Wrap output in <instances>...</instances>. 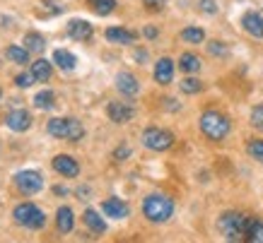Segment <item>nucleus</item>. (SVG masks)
<instances>
[{"label": "nucleus", "mask_w": 263, "mask_h": 243, "mask_svg": "<svg viewBox=\"0 0 263 243\" xmlns=\"http://www.w3.org/2000/svg\"><path fill=\"white\" fill-rule=\"evenodd\" d=\"M143 214L155 224H162V221H167L174 214V200L164 195V193H152V195L145 197Z\"/></svg>", "instance_id": "f257e3e1"}, {"label": "nucleus", "mask_w": 263, "mask_h": 243, "mask_svg": "<svg viewBox=\"0 0 263 243\" xmlns=\"http://www.w3.org/2000/svg\"><path fill=\"white\" fill-rule=\"evenodd\" d=\"M230 118L220 113V111H205L203 116H200V130L205 135L208 140L213 142H220L224 140L227 135H230Z\"/></svg>", "instance_id": "f03ea898"}, {"label": "nucleus", "mask_w": 263, "mask_h": 243, "mask_svg": "<svg viewBox=\"0 0 263 243\" xmlns=\"http://www.w3.org/2000/svg\"><path fill=\"white\" fill-rule=\"evenodd\" d=\"M249 217L247 214H241V212H224L222 217H220V231L224 234V238H230V241H239L244 238L249 231Z\"/></svg>", "instance_id": "7ed1b4c3"}, {"label": "nucleus", "mask_w": 263, "mask_h": 243, "mask_svg": "<svg viewBox=\"0 0 263 243\" xmlns=\"http://www.w3.org/2000/svg\"><path fill=\"white\" fill-rule=\"evenodd\" d=\"M48 133L53 135V137H61V140L78 142V140H82L85 128L75 118H51L48 120Z\"/></svg>", "instance_id": "20e7f679"}, {"label": "nucleus", "mask_w": 263, "mask_h": 243, "mask_svg": "<svg viewBox=\"0 0 263 243\" xmlns=\"http://www.w3.org/2000/svg\"><path fill=\"white\" fill-rule=\"evenodd\" d=\"M12 217H15L17 224H22V227H27V229H41L46 224V214L32 202L17 205L15 212H12Z\"/></svg>", "instance_id": "39448f33"}, {"label": "nucleus", "mask_w": 263, "mask_h": 243, "mask_svg": "<svg viewBox=\"0 0 263 243\" xmlns=\"http://www.w3.org/2000/svg\"><path fill=\"white\" fill-rule=\"evenodd\" d=\"M143 145L152 152H167L174 145V135L169 130H162V128H147L143 133Z\"/></svg>", "instance_id": "423d86ee"}, {"label": "nucleus", "mask_w": 263, "mask_h": 243, "mask_svg": "<svg viewBox=\"0 0 263 243\" xmlns=\"http://www.w3.org/2000/svg\"><path fill=\"white\" fill-rule=\"evenodd\" d=\"M15 183L24 195H34L44 188V176L39 171H20L15 176Z\"/></svg>", "instance_id": "0eeeda50"}, {"label": "nucleus", "mask_w": 263, "mask_h": 243, "mask_svg": "<svg viewBox=\"0 0 263 243\" xmlns=\"http://www.w3.org/2000/svg\"><path fill=\"white\" fill-rule=\"evenodd\" d=\"M106 113H109V118H111L114 123H128V120H133V116H136V109L126 102H111Z\"/></svg>", "instance_id": "6e6552de"}, {"label": "nucleus", "mask_w": 263, "mask_h": 243, "mask_svg": "<svg viewBox=\"0 0 263 243\" xmlns=\"http://www.w3.org/2000/svg\"><path fill=\"white\" fill-rule=\"evenodd\" d=\"M5 123H8L10 130H15V133H24V130H29V126H32V116H29L24 109H15V111H10L8 113Z\"/></svg>", "instance_id": "1a4fd4ad"}, {"label": "nucleus", "mask_w": 263, "mask_h": 243, "mask_svg": "<svg viewBox=\"0 0 263 243\" xmlns=\"http://www.w3.org/2000/svg\"><path fill=\"white\" fill-rule=\"evenodd\" d=\"M102 212L106 217H111V219H126L128 217V205L119 197H109V200H104L102 202Z\"/></svg>", "instance_id": "9d476101"}, {"label": "nucleus", "mask_w": 263, "mask_h": 243, "mask_svg": "<svg viewBox=\"0 0 263 243\" xmlns=\"http://www.w3.org/2000/svg\"><path fill=\"white\" fill-rule=\"evenodd\" d=\"M53 169H56L61 176H65V178H75V176L80 173L78 161L72 157H68V154H58V157L53 159Z\"/></svg>", "instance_id": "9b49d317"}, {"label": "nucleus", "mask_w": 263, "mask_h": 243, "mask_svg": "<svg viewBox=\"0 0 263 243\" xmlns=\"http://www.w3.org/2000/svg\"><path fill=\"white\" fill-rule=\"evenodd\" d=\"M68 34L75 41H89L92 39V24L87 19H70L68 22Z\"/></svg>", "instance_id": "f8f14e48"}, {"label": "nucleus", "mask_w": 263, "mask_h": 243, "mask_svg": "<svg viewBox=\"0 0 263 243\" xmlns=\"http://www.w3.org/2000/svg\"><path fill=\"white\" fill-rule=\"evenodd\" d=\"M241 27L254 39H263V17L258 12H247V15L241 17Z\"/></svg>", "instance_id": "ddd939ff"}, {"label": "nucleus", "mask_w": 263, "mask_h": 243, "mask_svg": "<svg viewBox=\"0 0 263 243\" xmlns=\"http://www.w3.org/2000/svg\"><path fill=\"white\" fill-rule=\"evenodd\" d=\"M116 87H119L121 94H126V96H136L140 92V85H138L136 75H130V72H119L116 75Z\"/></svg>", "instance_id": "4468645a"}, {"label": "nucleus", "mask_w": 263, "mask_h": 243, "mask_svg": "<svg viewBox=\"0 0 263 243\" xmlns=\"http://www.w3.org/2000/svg\"><path fill=\"white\" fill-rule=\"evenodd\" d=\"M172 77H174V63H172V58H160L157 65H155V79L160 85H169Z\"/></svg>", "instance_id": "2eb2a0df"}, {"label": "nucleus", "mask_w": 263, "mask_h": 243, "mask_svg": "<svg viewBox=\"0 0 263 243\" xmlns=\"http://www.w3.org/2000/svg\"><path fill=\"white\" fill-rule=\"evenodd\" d=\"M106 39L111 41V44H123V46H128V44H133V41L138 39V34L128 32V29H121V27H111V29H106Z\"/></svg>", "instance_id": "dca6fc26"}, {"label": "nucleus", "mask_w": 263, "mask_h": 243, "mask_svg": "<svg viewBox=\"0 0 263 243\" xmlns=\"http://www.w3.org/2000/svg\"><path fill=\"white\" fill-rule=\"evenodd\" d=\"M82 219H85V224H87L95 234H104V231H106V221H104V217H99V212L87 210L82 214Z\"/></svg>", "instance_id": "f3484780"}, {"label": "nucleus", "mask_w": 263, "mask_h": 243, "mask_svg": "<svg viewBox=\"0 0 263 243\" xmlns=\"http://www.w3.org/2000/svg\"><path fill=\"white\" fill-rule=\"evenodd\" d=\"M53 63L61 68V70H72L75 63H78V58L70 53V51H63V48H58L56 53H53Z\"/></svg>", "instance_id": "a211bd4d"}, {"label": "nucleus", "mask_w": 263, "mask_h": 243, "mask_svg": "<svg viewBox=\"0 0 263 243\" xmlns=\"http://www.w3.org/2000/svg\"><path fill=\"white\" fill-rule=\"evenodd\" d=\"M56 224H58V229H61L63 234L72 231V224H75V219H72V210H70V207H61V210H58Z\"/></svg>", "instance_id": "6ab92c4d"}, {"label": "nucleus", "mask_w": 263, "mask_h": 243, "mask_svg": "<svg viewBox=\"0 0 263 243\" xmlns=\"http://www.w3.org/2000/svg\"><path fill=\"white\" fill-rule=\"evenodd\" d=\"M87 5L92 8V12H97L99 17L111 15L116 8V0H87Z\"/></svg>", "instance_id": "aec40b11"}, {"label": "nucleus", "mask_w": 263, "mask_h": 243, "mask_svg": "<svg viewBox=\"0 0 263 243\" xmlns=\"http://www.w3.org/2000/svg\"><path fill=\"white\" fill-rule=\"evenodd\" d=\"M32 75L39 79V82H46V79H51V63H48V60H44V58L34 60V63H32Z\"/></svg>", "instance_id": "412c9836"}, {"label": "nucleus", "mask_w": 263, "mask_h": 243, "mask_svg": "<svg viewBox=\"0 0 263 243\" xmlns=\"http://www.w3.org/2000/svg\"><path fill=\"white\" fill-rule=\"evenodd\" d=\"M179 68H181L183 72H198L200 70V58L193 53H181V58H179Z\"/></svg>", "instance_id": "4be33fe9"}, {"label": "nucleus", "mask_w": 263, "mask_h": 243, "mask_svg": "<svg viewBox=\"0 0 263 243\" xmlns=\"http://www.w3.org/2000/svg\"><path fill=\"white\" fill-rule=\"evenodd\" d=\"M53 104H56V94L53 92H39V94L34 96V106L41 111H48V109H53Z\"/></svg>", "instance_id": "5701e85b"}, {"label": "nucleus", "mask_w": 263, "mask_h": 243, "mask_svg": "<svg viewBox=\"0 0 263 243\" xmlns=\"http://www.w3.org/2000/svg\"><path fill=\"white\" fill-rule=\"evenodd\" d=\"M5 55H8L12 63H27L29 60V48H20V46H8V51H5Z\"/></svg>", "instance_id": "b1692460"}, {"label": "nucleus", "mask_w": 263, "mask_h": 243, "mask_svg": "<svg viewBox=\"0 0 263 243\" xmlns=\"http://www.w3.org/2000/svg\"><path fill=\"white\" fill-rule=\"evenodd\" d=\"M247 241H254V243H263V221H258V219H251V221H249Z\"/></svg>", "instance_id": "393cba45"}, {"label": "nucleus", "mask_w": 263, "mask_h": 243, "mask_svg": "<svg viewBox=\"0 0 263 243\" xmlns=\"http://www.w3.org/2000/svg\"><path fill=\"white\" fill-rule=\"evenodd\" d=\"M181 39L186 41V44H200V41L205 39V34H203V29H198V27H186L181 32Z\"/></svg>", "instance_id": "a878e982"}, {"label": "nucleus", "mask_w": 263, "mask_h": 243, "mask_svg": "<svg viewBox=\"0 0 263 243\" xmlns=\"http://www.w3.org/2000/svg\"><path fill=\"white\" fill-rule=\"evenodd\" d=\"M181 92L183 94H198L200 89H203V82L200 79H196V77H186V79H181Z\"/></svg>", "instance_id": "bb28decb"}, {"label": "nucleus", "mask_w": 263, "mask_h": 243, "mask_svg": "<svg viewBox=\"0 0 263 243\" xmlns=\"http://www.w3.org/2000/svg\"><path fill=\"white\" fill-rule=\"evenodd\" d=\"M247 152H249V157L251 159H256V161H261L263 164V140H249Z\"/></svg>", "instance_id": "cd10ccee"}, {"label": "nucleus", "mask_w": 263, "mask_h": 243, "mask_svg": "<svg viewBox=\"0 0 263 243\" xmlns=\"http://www.w3.org/2000/svg\"><path fill=\"white\" fill-rule=\"evenodd\" d=\"M24 44H27L29 51H44V46H46V41H44L41 34H27V36H24Z\"/></svg>", "instance_id": "c85d7f7f"}, {"label": "nucleus", "mask_w": 263, "mask_h": 243, "mask_svg": "<svg viewBox=\"0 0 263 243\" xmlns=\"http://www.w3.org/2000/svg\"><path fill=\"white\" fill-rule=\"evenodd\" d=\"M251 126L263 133V106H254V111H251Z\"/></svg>", "instance_id": "c756f323"}, {"label": "nucleus", "mask_w": 263, "mask_h": 243, "mask_svg": "<svg viewBox=\"0 0 263 243\" xmlns=\"http://www.w3.org/2000/svg\"><path fill=\"white\" fill-rule=\"evenodd\" d=\"M208 51H210V55H227V46H224L222 41H210Z\"/></svg>", "instance_id": "7c9ffc66"}, {"label": "nucleus", "mask_w": 263, "mask_h": 243, "mask_svg": "<svg viewBox=\"0 0 263 243\" xmlns=\"http://www.w3.org/2000/svg\"><path fill=\"white\" fill-rule=\"evenodd\" d=\"M34 79H36V77H34L32 72H29V75H27V72H22V75H17V77H15V85L17 87H32Z\"/></svg>", "instance_id": "2f4dec72"}, {"label": "nucleus", "mask_w": 263, "mask_h": 243, "mask_svg": "<svg viewBox=\"0 0 263 243\" xmlns=\"http://www.w3.org/2000/svg\"><path fill=\"white\" fill-rule=\"evenodd\" d=\"M200 10H203V12H208V15H215V12H217L215 0H200Z\"/></svg>", "instance_id": "473e14b6"}, {"label": "nucleus", "mask_w": 263, "mask_h": 243, "mask_svg": "<svg viewBox=\"0 0 263 243\" xmlns=\"http://www.w3.org/2000/svg\"><path fill=\"white\" fill-rule=\"evenodd\" d=\"M114 157H116V161H123L126 157H130V147H126V145H121L116 152H114Z\"/></svg>", "instance_id": "72a5a7b5"}, {"label": "nucleus", "mask_w": 263, "mask_h": 243, "mask_svg": "<svg viewBox=\"0 0 263 243\" xmlns=\"http://www.w3.org/2000/svg\"><path fill=\"white\" fill-rule=\"evenodd\" d=\"M145 5H147V8L150 10H162L164 8V3H167V0H143Z\"/></svg>", "instance_id": "f704fd0d"}, {"label": "nucleus", "mask_w": 263, "mask_h": 243, "mask_svg": "<svg viewBox=\"0 0 263 243\" xmlns=\"http://www.w3.org/2000/svg\"><path fill=\"white\" fill-rule=\"evenodd\" d=\"M145 36H147V39H155V36H157V29H155V27H145Z\"/></svg>", "instance_id": "c9c22d12"}, {"label": "nucleus", "mask_w": 263, "mask_h": 243, "mask_svg": "<svg viewBox=\"0 0 263 243\" xmlns=\"http://www.w3.org/2000/svg\"><path fill=\"white\" fill-rule=\"evenodd\" d=\"M53 193H56V195H65V193H68V188H63V186H56V188H53Z\"/></svg>", "instance_id": "e433bc0d"}, {"label": "nucleus", "mask_w": 263, "mask_h": 243, "mask_svg": "<svg viewBox=\"0 0 263 243\" xmlns=\"http://www.w3.org/2000/svg\"><path fill=\"white\" fill-rule=\"evenodd\" d=\"M136 58H138V60H145V58H147V53H145V51H136Z\"/></svg>", "instance_id": "4c0bfd02"}, {"label": "nucleus", "mask_w": 263, "mask_h": 243, "mask_svg": "<svg viewBox=\"0 0 263 243\" xmlns=\"http://www.w3.org/2000/svg\"><path fill=\"white\" fill-rule=\"evenodd\" d=\"M0 99H3V94H0Z\"/></svg>", "instance_id": "58836bf2"}]
</instances>
